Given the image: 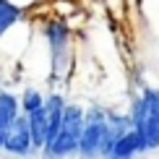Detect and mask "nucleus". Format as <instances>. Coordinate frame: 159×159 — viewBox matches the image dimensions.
<instances>
[{
  "label": "nucleus",
  "instance_id": "f257e3e1",
  "mask_svg": "<svg viewBox=\"0 0 159 159\" xmlns=\"http://www.w3.org/2000/svg\"><path fill=\"white\" fill-rule=\"evenodd\" d=\"M133 128L143 136L146 149H159V89H143L130 112Z\"/></svg>",
  "mask_w": 159,
  "mask_h": 159
},
{
  "label": "nucleus",
  "instance_id": "1a4fd4ad",
  "mask_svg": "<svg viewBox=\"0 0 159 159\" xmlns=\"http://www.w3.org/2000/svg\"><path fill=\"white\" fill-rule=\"evenodd\" d=\"M18 16H21V11H18L13 3H8V0H0V37H3L5 31H8L11 26L18 21Z\"/></svg>",
  "mask_w": 159,
  "mask_h": 159
},
{
  "label": "nucleus",
  "instance_id": "423d86ee",
  "mask_svg": "<svg viewBox=\"0 0 159 159\" xmlns=\"http://www.w3.org/2000/svg\"><path fill=\"white\" fill-rule=\"evenodd\" d=\"M18 110H21L18 99L13 97L11 91H0V149H3V143H5V136H8L13 120L18 117Z\"/></svg>",
  "mask_w": 159,
  "mask_h": 159
},
{
  "label": "nucleus",
  "instance_id": "20e7f679",
  "mask_svg": "<svg viewBox=\"0 0 159 159\" xmlns=\"http://www.w3.org/2000/svg\"><path fill=\"white\" fill-rule=\"evenodd\" d=\"M5 151H11V154H31L34 151V141H31V128H29V115H18L16 120H13L8 136H5V143H3Z\"/></svg>",
  "mask_w": 159,
  "mask_h": 159
},
{
  "label": "nucleus",
  "instance_id": "9d476101",
  "mask_svg": "<svg viewBox=\"0 0 159 159\" xmlns=\"http://www.w3.org/2000/svg\"><path fill=\"white\" fill-rule=\"evenodd\" d=\"M44 104V97L39 94L37 89H26L24 91V99H21V110L26 112V115H29V112H34L37 107H42Z\"/></svg>",
  "mask_w": 159,
  "mask_h": 159
},
{
  "label": "nucleus",
  "instance_id": "6e6552de",
  "mask_svg": "<svg viewBox=\"0 0 159 159\" xmlns=\"http://www.w3.org/2000/svg\"><path fill=\"white\" fill-rule=\"evenodd\" d=\"M29 128H31L34 149H44V141H47V107L44 104L29 112Z\"/></svg>",
  "mask_w": 159,
  "mask_h": 159
},
{
  "label": "nucleus",
  "instance_id": "f03ea898",
  "mask_svg": "<svg viewBox=\"0 0 159 159\" xmlns=\"http://www.w3.org/2000/svg\"><path fill=\"white\" fill-rule=\"evenodd\" d=\"M84 115H86V112L78 107V104H65L57 138H55V143H52L44 154H47V157L76 154V151H78V141H81V130H84Z\"/></svg>",
  "mask_w": 159,
  "mask_h": 159
},
{
  "label": "nucleus",
  "instance_id": "0eeeda50",
  "mask_svg": "<svg viewBox=\"0 0 159 159\" xmlns=\"http://www.w3.org/2000/svg\"><path fill=\"white\" fill-rule=\"evenodd\" d=\"M44 34H47V42H50V47H52V57H55V63H60L63 52L68 50L70 29L65 24H47V26H44Z\"/></svg>",
  "mask_w": 159,
  "mask_h": 159
},
{
  "label": "nucleus",
  "instance_id": "39448f33",
  "mask_svg": "<svg viewBox=\"0 0 159 159\" xmlns=\"http://www.w3.org/2000/svg\"><path fill=\"white\" fill-rule=\"evenodd\" d=\"M143 151H149V149H146V141H143V136L138 133L136 128H130V130H125V133L117 138L115 143H112V149H110L107 157H112V159H128V157L143 154Z\"/></svg>",
  "mask_w": 159,
  "mask_h": 159
},
{
  "label": "nucleus",
  "instance_id": "7ed1b4c3",
  "mask_svg": "<svg viewBox=\"0 0 159 159\" xmlns=\"http://www.w3.org/2000/svg\"><path fill=\"white\" fill-rule=\"evenodd\" d=\"M107 136V112L104 110H89L84 115V130H81V141H78V154L81 157H97L102 154V143Z\"/></svg>",
  "mask_w": 159,
  "mask_h": 159
}]
</instances>
